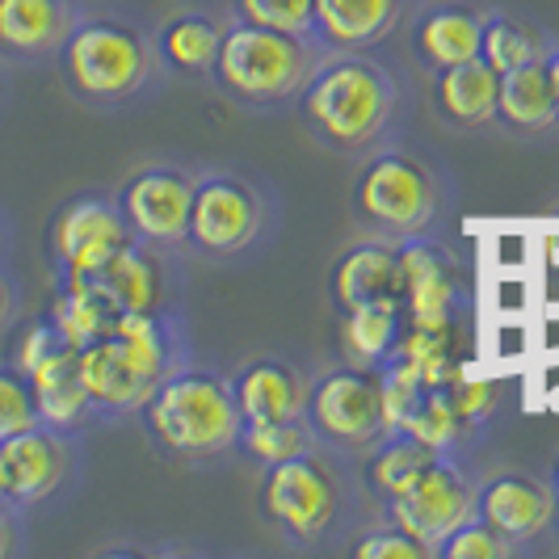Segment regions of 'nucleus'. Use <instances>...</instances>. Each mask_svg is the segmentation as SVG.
Returning a JSON list of instances; mask_svg holds the SVG:
<instances>
[{"mask_svg":"<svg viewBox=\"0 0 559 559\" xmlns=\"http://www.w3.org/2000/svg\"><path fill=\"white\" fill-rule=\"evenodd\" d=\"M290 110L311 143L358 165L370 152L404 140L413 118V81L392 56L329 51Z\"/></svg>","mask_w":559,"mask_h":559,"instance_id":"obj_1","label":"nucleus"},{"mask_svg":"<svg viewBox=\"0 0 559 559\" xmlns=\"http://www.w3.org/2000/svg\"><path fill=\"white\" fill-rule=\"evenodd\" d=\"M366 492L354 459L316 442L286 463L261 467L257 513L295 551H333L362 522Z\"/></svg>","mask_w":559,"mask_h":559,"instance_id":"obj_2","label":"nucleus"},{"mask_svg":"<svg viewBox=\"0 0 559 559\" xmlns=\"http://www.w3.org/2000/svg\"><path fill=\"white\" fill-rule=\"evenodd\" d=\"M56 72L63 93L84 110H127L168 81L156 26L122 9H81L59 47Z\"/></svg>","mask_w":559,"mask_h":559,"instance_id":"obj_3","label":"nucleus"},{"mask_svg":"<svg viewBox=\"0 0 559 559\" xmlns=\"http://www.w3.org/2000/svg\"><path fill=\"white\" fill-rule=\"evenodd\" d=\"M454 177L404 140L358 160V177L349 186V215L358 231L383 236L392 245L413 236H442L454 219Z\"/></svg>","mask_w":559,"mask_h":559,"instance_id":"obj_4","label":"nucleus"},{"mask_svg":"<svg viewBox=\"0 0 559 559\" xmlns=\"http://www.w3.org/2000/svg\"><path fill=\"white\" fill-rule=\"evenodd\" d=\"M143 438L152 450L177 463V467H215L236 454L245 417L236 408V395L224 370H211L202 362L181 366L177 374H168L156 392L140 404Z\"/></svg>","mask_w":559,"mask_h":559,"instance_id":"obj_5","label":"nucleus"},{"mask_svg":"<svg viewBox=\"0 0 559 559\" xmlns=\"http://www.w3.org/2000/svg\"><path fill=\"white\" fill-rule=\"evenodd\" d=\"M329 56L316 38L231 17L206 84L240 110H286Z\"/></svg>","mask_w":559,"mask_h":559,"instance_id":"obj_6","label":"nucleus"},{"mask_svg":"<svg viewBox=\"0 0 559 559\" xmlns=\"http://www.w3.org/2000/svg\"><path fill=\"white\" fill-rule=\"evenodd\" d=\"M282 202L265 177L245 168H198L186 252L206 265H240L278 236Z\"/></svg>","mask_w":559,"mask_h":559,"instance_id":"obj_7","label":"nucleus"},{"mask_svg":"<svg viewBox=\"0 0 559 559\" xmlns=\"http://www.w3.org/2000/svg\"><path fill=\"white\" fill-rule=\"evenodd\" d=\"M304 420L324 447L341 450L345 459H362L379 438L392 433L388 404H383V370L341 362V358L316 370Z\"/></svg>","mask_w":559,"mask_h":559,"instance_id":"obj_8","label":"nucleus"},{"mask_svg":"<svg viewBox=\"0 0 559 559\" xmlns=\"http://www.w3.org/2000/svg\"><path fill=\"white\" fill-rule=\"evenodd\" d=\"M400 308L404 329L447 333L472 311V270L442 236L400 240Z\"/></svg>","mask_w":559,"mask_h":559,"instance_id":"obj_9","label":"nucleus"},{"mask_svg":"<svg viewBox=\"0 0 559 559\" xmlns=\"http://www.w3.org/2000/svg\"><path fill=\"white\" fill-rule=\"evenodd\" d=\"M194 190V165H186V160H147V165L131 168L122 177L114 198H118V211L131 227V236H140L156 249L186 252Z\"/></svg>","mask_w":559,"mask_h":559,"instance_id":"obj_10","label":"nucleus"},{"mask_svg":"<svg viewBox=\"0 0 559 559\" xmlns=\"http://www.w3.org/2000/svg\"><path fill=\"white\" fill-rule=\"evenodd\" d=\"M131 240V227L118 211L114 190H84L68 198L47 224L51 278H93Z\"/></svg>","mask_w":559,"mask_h":559,"instance_id":"obj_11","label":"nucleus"},{"mask_svg":"<svg viewBox=\"0 0 559 559\" xmlns=\"http://www.w3.org/2000/svg\"><path fill=\"white\" fill-rule=\"evenodd\" d=\"M0 472H4L17 513L56 504L59 497H68L76 488L84 472L81 433H63V429H51L38 420L34 429L0 442Z\"/></svg>","mask_w":559,"mask_h":559,"instance_id":"obj_12","label":"nucleus"},{"mask_svg":"<svg viewBox=\"0 0 559 559\" xmlns=\"http://www.w3.org/2000/svg\"><path fill=\"white\" fill-rule=\"evenodd\" d=\"M379 518L395 522L400 531H408L417 543H425L429 551H438V543L454 534L463 522L476 518V476L450 459V454H438L417 479L408 492H400L395 501H388L379 509Z\"/></svg>","mask_w":559,"mask_h":559,"instance_id":"obj_13","label":"nucleus"},{"mask_svg":"<svg viewBox=\"0 0 559 559\" xmlns=\"http://www.w3.org/2000/svg\"><path fill=\"white\" fill-rule=\"evenodd\" d=\"M476 518L497 531L518 551L526 556L534 547H543L559 531V504L551 479L501 467L476 479Z\"/></svg>","mask_w":559,"mask_h":559,"instance_id":"obj_14","label":"nucleus"},{"mask_svg":"<svg viewBox=\"0 0 559 559\" xmlns=\"http://www.w3.org/2000/svg\"><path fill=\"white\" fill-rule=\"evenodd\" d=\"M488 4L476 0H420V9L404 26V51L420 76H433L442 68L479 59Z\"/></svg>","mask_w":559,"mask_h":559,"instance_id":"obj_15","label":"nucleus"},{"mask_svg":"<svg viewBox=\"0 0 559 559\" xmlns=\"http://www.w3.org/2000/svg\"><path fill=\"white\" fill-rule=\"evenodd\" d=\"M181 257L186 252L156 249L140 236H131L110 257V265L93 278L106 290L114 311H168L181 308V286H186Z\"/></svg>","mask_w":559,"mask_h":559,"instance_id":"obj_16","label":"nucleus"},{"mask_svg":"<svg viewBox=\"0 0 559 559\" xmlns=\"http://www.w3.org/2000/svg\"><path fill=\"white\" fill-rule=\"evenodd\" d=\"M114 345L122 349V358L143 379L147 392H156L168 374H177L181 366L198 362L194 336L186 324V311H118L110 324Z\"/></svg>","mask_w":559,"mask_h":559,"instance_id":"obj_17","label":"nucleus"},{"mask_svg":"<svg viewBox=\"0 0 559 559\" xmlns=\"http://www.w3.org/2000/svg\"><path fill=\"white\" fill-rule=\"evenodd\" d=\"M81 17V0H0V63H56L63 38Z\"/></svg>","mask_w":559,"mask_h":559,"instance_id":"obj_18","label":"nucleus"},{"mask_svg":"<svg viewBox=\"0 0 559 559\" xmlns=\"http://www.w3.org/2000/svg\"><path fill=\"white\" fill-rule=\"evenodd\" d=\"M329 308L333 316L379 304V299H400V249L383 236H358L329 261L324 274Z\"/></svg>","mask_w":559,"mask_h":559,"instance_id":"obj_19","label":"nucleus"},{"mask_svg":"<svg viewBox=\"0 0 559 559\" xmlns=\"http://www.w3.org/2000/svg\"><path fill=\"white\" fill-rule=\"evenodd\" d=\"M316 43L324 51H383L404 34L420 0H311Z\"/></svg>","mask_w":559,"mask_h":559,"instance_id":"obj_20","label":"nucleus"},{"mask_svg":"<svg viewBox=\"0 0 559 559\" xmlns=\"http://www.w3.org/2000/svg\"><path fill=\"white\" fill-rule=\"evenodd\" d=\"M245 420H295L308 408L311 374L290 354H252L227 374Z\"/></svg>","mask_w":559,"mask_h":559,"instance_id":"obj_21","label":"nucleus"},{"mask_svg":"<svg viewBox=\"0 0 559 559\" xmlns=\"http://www.w3.org/2000/svg\"><path fill=\"white\" fill-rule=\"evenodd\" d=\"M429 110L454 135H488L497 131V88L501 72H492L484 59H467L425 76Z\"/></svg>","mask_w":559,"mask_h":559,"instance_id":"obj_22","label":"nucleus"},{"mask_svg":"<svg viewBox=\"0 0 559 559\" xmlns=\"http://www.w3.org/2000/svg\"><path fill=\"white\" fill-rule=\"evenodd\" d=\"M227 26H231L227 9H173L165 13L156 22V47H160L168 76L206 81L219 47H224Z\"/></svg>","mask_w":559,"mask_h":559,"instance_id":"obj_23","label":"nucleus"},{"mask_svg":"<svg viewBox=\"0 0 559 559\" xmlns=\"http://www.w3.org/2000/svg\"><path fill=\"white\" fill-rule=\"evenodd\" d=\"M76 362H81V383L88 392V404H93V417L97 425H110V420L135 417L140 404L147 400V388L143 379L131 370V362L122 358V349L114 345V336H97L76 349Z\"/></svg>","mask_w":559,"mask_h":559,"instance_id":"obj_24","label":"nucleus"},{"mask_svg":"<svg viewBox=\"0 0 559 559\" xmlns=\"http://www.w3.org/2000/svg\"><path fill=\"white\" fill-rule=\"evenodd\" d=\"M497 131L509 140H551L559 135L556 97L543 63H526L501 72L497 88Z\"/></svg>","mask_w":559,"mask_h":559,"instance_id":"obj_25","label":"nucleus"},{"mask_svg":"<svg viewBox=\"0 0 559 559\" xmlns=\"http://www.w3.org/2000/svg\"><path fill=\"white\" fill-rule=\"evenodd\" d=\"M438 459V450L425 447L417 433L408 429H392L388 438H379L374 447L366 450L362 459H354L358 467V484H362L366 501L374 509H383L388 501H395L400 492L413 488V479Z\"/></svg>","mask_w":559,"mask_h":559,"instance_id":"obj_26","label":"nucleus"},{"mask_svg":"<svg viewBox=\"0 0 559 559\" xmlns=\"http://www.w3.org/2000/svg\"><path fill=\"white\" fill-rule=\"evenodd\" d=\"M29 388H34V404H38V420L51 425V429H63V433H84L93 429L97 417H93V404H88V392L81 383V362H76V345L59 349L56 358L38 366L34 374H26Z\"/></svg>","mask_w":559,"mask_h":559,"instance_id":"obj_27","label":"nucleus"},{"mask_svg":"<svg viewBox=\"0 0 559 559\" xmlns=\"http://www.w3.org/2000/svg\"><path fill=\"white\" fill-rule=\"evenodd\" d=\"M400 336H404V308H400V299L362 304V308L336 316V358L379 370L395 354Z\"/></svg>","mask_w":559,"mask_h":559,"instance_id":"obj_28","label":"nucleus"},{"mask_svg":"<svg viewBox=\"0 0 559 559\" xmlns=\"http://www.w3.org/2000/svg\"><path fill=\"white\" fill-rule=\"evenodd\" d=\"M400 429L417 433L425 447H433L438 454H450V459H463L488 433V429H479L476 420L459 408V400H454V392H450L447 383L425 388L417 395V404L408 408V417L400 420Z\"/></svg>","mask_w":559,"mask_h":559,"instance_id":"obj_29","label":"nucleus"},{"mask_svg":"<svg viewBox=\"0 0 559 559\" xmlns=\"http://www.w3.org/2000/svg\"><path fill=\"white\" fill-rule=\"evenodd\" d=\"M551 47H556V38L543 22H534L526 13H513V9H488L479 59L492 72H513V68H526V63H543L551 56Z\"/></svg>","mask_w":559,"mask_h":559,"instance_id":"obj_30","label":"nucleus"},{"mask_svg":"<svg viewBox=\"0 0 559 559\" xmlns=\"http://www.w3.org/2000/svg\"><path fill=\"white\" fill-rule=\"evenodd\" d=\"M114 304L106 299V290L97 286V278H56L51 304H47V320L59 329V336L68 345H88L97 336L110 333L114 324Z\"/></svg>","mask_w":559,"mask_h":559,"instance_id":"obj_31","label":"nucleus"},{"mask_svg":"<svg viewBox=\"0 0 559 559\" xmlns=\"http://www.w3.org/2000/svg\"><path fill=\"white\" fill-rule=\"evenodd\" d=\"M320 438L311 433V425L304 417L295 420H245L240 429V442H236V454L249 463V467H274V463H286L290 454H304L308 447H316Z\"/></svg>","mask_w":559,"mask_h":559,"instance_id":"obj_32","label":"nucleus"},{"mask_svg":"<svg viewBox=\"0 0 559 559\" xmlns=\"http://www.w3.org/2000/svg\"><path fill=\"white\" fill-rule=\"evenodd\" d=\"M227 13L240 22L316 38V4L311 0H227Z\"/></svg>","mask_w":559,"mask_h":559,"instance_id":"obj_33","label":"nucleus"},{"mask_svg":"<svg viewBox=\"0 0 559 559\" xmlns=\"http://www.w3.org/2000/svg\"><path fill=\"white\" fill-rule=\"evenodd\" d=\"M59 349H68L59 329L47 316H34V320H22L9 329V358L4 362H13L22 374H34L47 358H56Z\"/></svg>","mask_w":559,"mask_h":559,"instance_id":"obj_34","label":"nucleus"},{"mask_svg":"<svg viewBox=\"0 0 559 559\" xmlns=\"http://www.w3.org/2000/svg\"><path fill=\"white\" fill-rule=\"evenodd\" d=\"M38 425V404L29 379L13 362H0V442Z\"/></svg>","mask_w":559,"mask_h":559,"instance_id":"obj_35","label":"nucleus"},{"mask_svg":"<svg viewBox=\"0 0 559 559\" xmlns=\"http://www.w3.org/2000/svg\"><path fill=\"white\" fill-rule=\"evenodd\" d=\"M349 556L354 559H433V551L417 543L408 531H400L395 522L379 518L374 526H366L354 543H349Z\"/></svg>","mask_w":559,"mask_h":559,"instance_id":"obj_36","label":"nucleus"},{"mask_svg":"<svg viewBox=\"0 0 559 559\" xmlns=\"http://www.w3.org/2000/svg\"><path fill=\"white\" fill-rule=\"evenodd\" d=\"M513 556L518 551L497 531H488L479 518H472V522H463L454 534H447L438 543V551H433V559H513Z\"/></svg>","mask_w":559,"mask_h":559,"instance_id":"obj_37","label":"nucleus"},{"mask_svg":"<svg viewBox=\"0 0 559 559\" xmlns=\"http://www.w3.org/2000/svg\"><path fill=\"white\" fill-rule=\"evenodd\" d=\"M17 316H22V286L13 278V270L0 261V336L17 324Z\"/></svg>","mask_w":559,"mask_h":559,"instance_id":"obj_38","label":"nucleus"},{"mask_svg":"<svg viewBox=\"0 0 559 559\" xmlns=\"http://www.w3.org/2000/svg\"><path fill=\"white\" fill-rule=\"evenodd\" d=\"M26 547V513L0 509V559L17 556Z\"/></svg>","mask_w":559,"mask_h":559,"instance_id":"obj_39","label":"nucleus"},{"mask_svg":"<svg viewBox=\"0 0 559 559\" xmlns=\"http://www.w3.org/2000/svg\"><path fill=\"white\" fill-rule=\"evenodd\" d=\"M543 68H547V81H551V97H556V118H559V43L551 47V56L543 59Z\"/></svg>","mask_w":559,"mask_h":559,"instance_id":"obj_40","label":"nucleus"},{"mask_svg":"<svg viewBox=\"0 0 559 559\" xmlns=\"http://www.w3.org/2000/svg\"><path fill=\"white\" fill-rule=\"evenodd\" d=\"M0 509H13V497H9V484H4V472H0Z\"/></svg>","mask_w":559,"mask_h":559,"instance_id":"obj_41","label":"nucleus"},{"mask_svg":"<svg viewBox=\"0 0 559 559\" xmlns=\"http://www.w3.org/2000/svg\"><path fill=\"white\" fill-rule=\"evenodd\" d=\"M4 249H9V224H4V215H0V261H4Z\"/></svg>","mask_w":559,"mask_h":559,"instance_id":"obj_42","label":"nucleus"},{"mask_svg":"<svg viewBox=\"0 0 559 559\" xmlns=\"http://www.w3.org/2000/svg\"><path fill=\"white\" fill-rule=\"evenodd\" d=\"M551 488H556V504H559V454H556V463H551Z\"/></svg>","mask_w":559,"mask_h":559,"instance_id":"obj_43","label":"nucleus"},{"mask_svg":"<svg viewBox=\"0 0 559 559\" xmlns=\"http://www.w3.org/2000/svg\"><path fill=\"white\" fill-rule=\"evenodd\" d=\"M4 97H9V81H4V63H0V106H4Z\"/></svg>","mask_w":559,"mask_h":559,"instance_id":"obj_44","label":"nucleus"}]
</instances>
